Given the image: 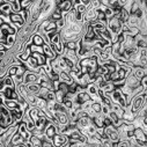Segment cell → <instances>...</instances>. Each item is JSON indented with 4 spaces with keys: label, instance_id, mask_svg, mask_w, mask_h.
<instances>
[{
    "label": "cell",
    "instance_id": "e575fe53",
    "mask_svg": "<svg viewBox=\"0 0 147 147\" xmlns=\"http://www.w3.org/2000/svg\"><path fill=\"white\" fill-rule=\"evenodd\" d=\"M92 27L94 28V30H98V31H102L104 29H107V22L104 21H100V20H96L94 22L90 23Z\"/></svg>",
    "mask_w": 147,
    "mask_h": 147
},
{
    "label": "cell",
    "instance_id": "91938a15",
    "mask_svg": "<svg viewBox=\"0 0 147 147\" xmlns=\"http://www.w3.org/2000/svg\"><path fill=\"white\" fill-rule=\"evenodd\" d=\"M90 1H92V0H81V3L85 4L86 6H89L90 5Z\"/></svg>",
    "mask_w": 147,
    "mask_h": 147
},
{
    "label": "cell",
    "instance_id": "c3c4849f",
    "mask_svg": "<svg viewBox=\"0 0 147 147\" xmlns=\"http://www.w3.org/2000/svg\"><path fill=\"white\" fill-rule=\"evenodd\" d=\"M30 49H31V52H40V53H43V55H44L43 45H35V44H31V45H30Z\"/></svg>",
    "mask_w": 147,
    "mask_h": 147
},
{
    "label": "cell",
    "instance_id": "f5cc1de1",
    "mask_svg": "<svg viewBox=\"0 0 147 147\" xmlns=\"http://www.w3.org/2000/svg\"><path fill=\"white\" fill-rule=\"evenodd\" d=\"M92 108L96 111V114H101V111H102V103H100V102H95V101H94Z\"/></svg>",
    "mask_w": 147,
    "mask_h": 147
},
{
    "label": "cell",
    "instance_id": "ac0fdd59",
    "mask_svg": "<svg viewBox=\"0 0 147 147\" xmlns=\"http://www.w3.org/2000/svg\"><path fill=\"white\" fill-rule=\"evenodd\" d=\"M19 132L22 134V137L26 139V141H27V140H30V138H31V136H32L31 131L27 127V124H26L24 122H21V123L19 124Z\"/></svg>",
    "mask_w": 147,
    "mask_h": 147
},
{
    "label": "cell",
    "instance_id": "4fadbf2b",
    "mask_svg": "<svg viewBox=\"0 0 147 147\" xmlns=\"http://www.w3.org/2000/svg\"><path fill=\"white\" fill-rule=\"evenodd\" d=\"M84 15H85V22L92 23V22H94V21L97 20V9L93 8V7L89 5V6L87 7L86 13H85ZM85 22H84V23H85Z\"/></svg>",
    "mask_w": 147,
    "mask_h": 147
},
{
    "label": "cell",
    "instance_id": "3957f363",
    "mask_svg": "<svg viewBox=\"0 0 147 147\" xmlns=\"http://www.w3.org/2000/svg\"><path fill=\"white\" fill-rule=\"evenodd\" d=\"M14 123L13 121V116L11 110L1 103V116H0V126H4V127H8L9 125H12Z\"/></svg>",
    "mask_w": 147,
    "mask_h": 147
},
{
    "label": "cell",
    "instance_id": "f6af8a7d",
    "mask_svg": "<svg viewBox=\"0 0 147 147\" xmlns=\"http://www.w3.org/2000/svg\"><path fill=\"white\" fill-rule=\"evenodd\" d=\"M108 72V68L105 65H98L97 67V71H96V76H105Z\"/></svg>",
    "mask_w": 147,
    "mask_h": 147
},
{
    "label": "cell",
    "instance_id": "ee69618b",
    "mask_svg": "<svg viewBox=\"0 0 147 147\" xmlns=\"http://www.w3.org/2000/svg\"><path fill=\"white\" fill-rule=\"evenodd\" d=\"M110 113H111V105H109V104L102 102V111H101V114H103L105 117H108Z\"/></svg>",
    "mask_w": 147,
    "mask_h": 147
},
{
    "label": "cell",
    "instance_id": "83f0119b",
    "mask_svg": "<svg viewBox=\"0 0 147 147\" xmlns=\"http://www.w3.org/2000/svg\"><path fill=\"white\" fill-rule=\"evenodd\" d=\"M104 121H105V116H104L103 114H97V115L93 118V123H94L97 127H104V126H105Z\"/></svg>",
    "mask_w": 147,
    "mask_h": 147
},
{
    "label": "cell",
    "instance_id": "f907efd6",
    "mask_svg": "<svg viewBox=\"0 0 147 147\" xmlns=\"http://www.w3.org/2000/svg\"><path fill=\"white\" fill-rule=\"evenodd\" d=\"M49 92H50V89H49V88H47V87H41V89H40V92H38V94H37V96H40V97H44V98H47V96H48V94H49Z\"/></svg>",
    "mask_w": 147,
    "mask_h": 147
},
{
    "label": "cell",
    "instance_id": "44dd1931",
    "mask_svg": "<svg viewBox=\"0 0 147 147\" xmlns=\"http://www.w3.org/2000/svg\"><path fill=\"white\" fill-rule=\"evenodd\" d=\"M136 116H137V115H136V114L132 111L131 107L125 108V110H124V114H123V119H124V122H125V123H132V122L134 121Z\"/></svg>",
    "mask_w": 147,
    "mask_h": 147
},
{
    "label": "cell",
    "instance_id": "8992f818",
    "mask_svg": "<svg viewBox=\"0 0 147 147\" xmlns=\"http://www.w3.org/2000/svg\"><path fill=\"white\" fill-rule=\"evenodd\" d=\"M104 136L105 137H109L113 141H115L116 142V146H117V142L121 140L119 132H118L117 127L114 124H110V125L104 126Z\"/></svg>",
    "mask_w": 147,
    "mask_h": 147
},
{
    "label": "cell",
    "instance_id": "8fae6325",
    "mask_svg": "<svg viewBox=\"0 0 147 147\" xmlns=\"http://www.w3.org/2000/svg\"><path fill=\"white\" fill-rule=\"evenodd\" d=\"M40 79H41V74L37 72L27 69L24 73V84H32V82L40 84Z\"/></svg>",
    "mask_w": 147,
    "mask_h": 147
},
{
    "label": "cell",
    "instance_id": "11a10c76",
    "mask_svg": "<svg viewBox=\"0 0 147 147\" xmlns=\"http://www.w3.org/2000/svg\"><path fill=\"white\" fill-rule=\"evenodd\" d=\"M101 5H102L101 0H92V1H90V6L93 8H95V9H98L101 7Z\"/></svg>",
    "mask_w": 147,
    "mask_h": 147
},
{
    "label": "cell",
    "instance_id": "60d3db41",
    "mask_svg": "<svg viewBox=\"0 0 147 147\" xmlns=\"http://www.w3.org/2000/svg\"><path fill=\"white\" fill-rule=\"evenodd\" d=\"M37 100H38V96L35 95V94H29L26 98V101L30 104V107H36V103H37Z\"/></svg>",
    "mask_w": 147,
    "mask_h": 147
},
{
    "label": "cell",
    "instance_id": "484cf974",
    "mask_svg": "<svg viewBox=\"0 0 147 147\" xmlns=\"http://www.w3.org/2000/svg\"><path fill=\"white\" fill-rule=\"evenodd\" d=\"M16 41H18V36L16 34H11V35H7L6 37V47L8 50H11L15 44H16Z\"/></svg>",
    "mask_w": 147,
    "mask_h": 147
},
{
    "label": "cell",
    "instance_id": "d590c367",
    "mask_svg": "<svg viewBox=\"0 0 147 147\" xmlns=\"http://www.w3.org/2000/svg\"><path fill=\"white\" fill-rule=\"evenodd\" d=\"M32 56H35V57H36V59H37V61H38V65H40V66H43V65L47 63L48 57H47L45 55H43V53H40V52H32Z\"/></svg>",
    "mask_w": 147,
    "mask_h": 147
},
{
    "label": "cell",
    "instance_id": "ba28073f",
    "mask_svg": "<svg viewBox=\"0 0 147 147\" xmlns=\"http://www.w3.org/2000/svg\"><path fill=\"white\" fill-rule=\"evenodd\" d=\"M133 136L137 140V146L147 147V136H146L145 131L142 130V127H136Z\"/></svg>",
    "mask_w": 147,
    "mask_h": 147
},
{
    "label": "cell",
    "instance_id": "4dcf8cb0",
    "mask_svg": "<svg viewBox=\"0 0 147 147\" xmlns=\"http://www.w3.org/2000/svg\"><path fill=\"white\" fill-rule=\"evenodd\" d=\"M0 12H1V14H5V15H11L12 13H14L12 4L6 3V4L0 5Z\"/></svg>",
    "mask_w": 147,
    "mask_h": 147
},
{
    "label": "cell",
    "instance_id": "6da1fadb",
    "mask_svg": "<svg viewBox=\"0 0 147 147\" xmlns=\"http://www.w3.org/2000/svg\"><path fill=\"white\" fill-rule=\"evenodd\" d=\"M18 131H19V124L18 123H13L12 125H9L3 134H0V147H8L12 137Z\"/></svg>",
    "mask_w": 147,
    "mask_h": 147
},
{
    "label": "cell",
    "instance_id": "816d5d0a",
    "mask_svg": "<svg viewBox=\"0 0 147 147\" xmlns=\"http://www.w3.org/2000/svg\"><path fill=\"white\" fill-rule=\"evenodd\" d=\"M56 23H57V28H58V30H59V31H60V30H63V29L66 27V20H65V18H63V19H60V20L56 21Z\"/></svg>",
    "mask_w": 147,
    "mask_h": 147
},
{
    "label": "cell",
    "instance_id": "f1b7e54d",
    "mask_svg": "<svg viewBox=\"0 0 147 147\" xmlns=\"http://www.w3.org/2000/svg\"><path fill=\"white\" fill-rule=\"evenodd\" d=\"M32 55V52H31V49H30V47L29 48H27L24 51H22V52H20V53H18L16 55V57L21 60V61H27L28 59H29V57Z\"/></svg>",
    "mask_w": 147,
    "mask_h": 147
},
{
    "label": "cell",
    "instance_id": "9f6ffc18",
    "mask_svg": "<svg viewBox=\"0 0 147 147\" xmlns=\"http://www.w3.org/2000/svg\"><path fill=\"white\" fill-rule=\"evenodd\" d=\"M47 100L48 101H57V98H56V90H50L48 96H47Z\"/></svg>",
    "mask_w": 147,
    "mask_h": 147
},
{
    "label": "cell",
    "instance_id": "680465c9",
    "mask_svg": "<svg viewBox=\"0 0 147 147\" xmlns=\"http://www.w3.org/2000/svg\"><path fill=\"white\" fill-rule=\"evenodd\" d=\"M126 3H127V0H118V4H119L122 7H124Z\"/></svg>",
    "mask_w": 147,
    "mask_h": 147
},
{
    "label": "cell",
    "instance_id": "603a6c76",
    "mask_svg": "<svg viewBox=\"0 0 147 147\" xmlns=\"http://www.w3.org/2000/svg\"><path fill=\"white\" fill-rule=\"evenodd\" d=\"M132 74L138 78L139 80H141L145 76H146V71H145V67L144 66H133L132 67Z\"/></svg>",
    "mask_w": 147,
    "mask_h": 147
},
{
    "label": "cell",
    "instance_id": "f35d334b",
    "mask_svg": "<svg viewBox=\"0 0 147 147\" xmlns=\"http://www.w3.org/2000/svg\"><path fill=\"white\" fill-rule=\"evenodd\" d=\"M116 15L119 16V19H121V21H122L123 23H126L127 20H129V18H130V13H129L126 9H124V8H122L121 12H119L118 14H116Z\"/></svg>",
    "mask_w": 147,
    "mask_h": 147
},
{
    "label": "cell",
    "instance_id": "7a4b0ae2",
    "mask_svg": "<svg viewBox=\"0 0 147 147\" xmlns=\"http://www.w3.org/2000/svg\"><path fill=\"white\" fill-rule=\"evenodd\" d=\"M107 28L111 32V35H121L123 32V22L121 21L118 15H115L107 21Z\"/></svg>",
    "mask_w": 147,
    "mask_h": 147
},
{
    "label": "cell",
    "instance_id": "cb8c5ba5",
    "mask_svg": "<svg viewBox=\"0 0 147 147\" xmlns=\"http://www.w3.org/2000/svg\"><path fill=\"white\" fill-rule=\"evenodd\" d=\"M65 20H66V26L77 22V9H76L74 7H73V8L66 14Z\"/></svg>",
    "mask_w": 147,
    "mask_h": 147
},
{
    "label": "cell",
    "instance_id": "d4e9b609",
    "mask_svg": "<svg viewBox=\"0 0 147 147\" xmlns=\"http://www.w3.org/2000/svg\"><path fill=\"white\" fill-rule=\"evenodd\" d=\"M59 80H60L61 82L67 84L68 86H71L73 82H76L74 80H73V79L71 78L69 73H68V72H66V71H61V72L59 73Z\"/></svg>",
    "mask_w": 147,
    "mask_h": 147
},
{
    "label": "cell",
    "instance_id": "8d00e7d4",
    "mask_svg": "<svg viewBox=\"0 0 147 147\" xmlns=\"http://www.w3.org/2000/svg\"><path fill=\"white\" fill-rule=\"evenodd\" d=\"M64 16H63V13H61V11L58 8V7H56V9L53 11V13L51 14V16L49 18L51 21H58V20H60V19H63Z\"/></svg>",
    "mask_w": 147,
    "mask_h": 147
},
{
    "label": "cell",
    "instance_id": "5bb4252c",
    "mask_svg": "<svg viewBox=\"0 0 147 147\" xmlns=\"http://www.w3.org/2000/svg\"><path fill=\"white\" fill-rule=\"evenodd\" d=\"M63 56H64L66 59L73 61L74 64H78L79 60H80V59H79V56H78V53H77V50H72V49L65 48V51H64Z\"/></svg>",
    "mask_w": 147,
    "mask_h": 147
},
{
    "label": "cell",
    "instance_id": "836d02e7",
    "mask_svg": "<svg viewBox=\"0 0 147 147\" xmlns=\"http://www.w3.org/2000/svg\"><path fill=\"white\" fill-rule=\"evenodd\" d=\"M31 40H32V44L35 45H43L45 42H44V38L42 37V35L40 32H36L31 36Z\"/></svg>",
    "mask_w": 147,
    "mask_h": 147
},
{
    "label": "cell",
    "instance_id": "db71d44e",
    "mask_svg": "<svg viewBox=\"0 0 147 147\" xmlns=\"http://www.w3.org/2000/svg\"><path fill=\"white\" fill-rule=\"evenodd\" d=\"M117 146L118 147H130L131 142H130V140H119L117 142Z\"/></svg>",
    "mask_w": 147,
    "mask_h": 147
},
{
    "label": "cell",
    "instance_id": "94428289",
    "mask_svg": "<svg viewBox=\"0 0 147 147\" xmlns=\"http://www.w3.org/2000/svg\"><path fill=\"white\" fill-rule=\"evenodd\" d=\"M142 130L145 131V133H146V136H147V124H144V125H142Z\"/></svg>",
    "mask_w": 147,
    "mask_h": 147
},
{
    "label": "cell",
    "instance_id": "9c48e42d",
    "mask_svg": "<svg viewBox=\"0 0 147 147\" xmlns=\"http://www.w3.org/2000/svg\"><path fill=\"white\" fill-rule=\"evenodd\" d=\"M55 116L57 118V122L59 124H64V125H68L69 124V116H68V111L64 109H58L55 111Z\"/></svg>",
    "mask_w": 147,
    "mask_h": 147
},
{
    "label": "cell",
    "instance_id": "ab89813d",
    "mask_svg": "<svg viewBox=\"0 0 147 147\" xmlns=\"http://www.w3.org/2000/svg\"><path fill=\"white\" fill-rule=\"evenodd\" d=\"M139 30H140V34L144 35V36H147V20L146 19H141L140 21V24H139Z\"/></svg>",
    "mask_w": 147,
    "mask_h": 147
},
{
    "label": "cell",
    "instance_id": "52a82bcc",
    "mask_svg": "<svg viewBox=\"0 0 147 147\" xmlns=\"http://www.w3.org/2000/svg\"><path fill=\"white\" fill-rule=\"evenodd\" d=\"M86 90H87V93L90 95V98H92L93 101L100 102V103L103 102V101H102V96L100 95V88H98L94 82L89 84V85L86 87Z\"/></svg>",
    "mask_w": 147,
    "mask_h": 147
},
{
    "label": "cell",
    "instance_id": "2e32d148",
    "mask_svg": "<svg viewBox=\"0 0 147 147\" xmlns=\"http://www.w3.org/2000/svg\"><path fill=\"white\" fill-rule=\"evenodd\" d=\"M93 124V118H90L89 116H84V117H80L78 121H77V127L81 131L86 127H88L89 125Z\"/></svg>",
    "mask_w": 147,
    "mask_h": 147
},
{
    "label": "cell",
    "instance_id": "f546056e",
    "mask_svg": "<svg viewBox=\"0 0 147 147\" xmlns=\"http://www.w3.org/2000/svg\"><path fill=\"white\" fill-rule=\"evenodd\" d=\"M81 132H82L85 136H87V137L94 136V134H96V133H97V126L93 123V124H92V125H89L88 127H86V129L81 130Z\"/></svg>",
    "mask_w": 147,
    "mask_h": 147
},
{
    "label": "cell",
    "instance_id": "7dc6e473",
    "mask_svg": "<svg viewBox=\"0 0 147 147\" xmlns=\"http://www.w3.org/2000/svg\"><path fill=\"white\" fill-rule=\"evenodd\" d=\"M65 96H66V94H65V93H64L61 89H58V90H56V98H57V102H59V103H63V101H64Z\"/></svg>",
    "mask_w": 147,
    "mask_h": 147
},
{
    "label": "cell",
    "instance_id": "7bdbcfd3",
    "mask_svg": "<svg viewBox=\"0 0 147 147\" xmlns=\"http://www.w3.org/2000/svg\"><path fill=\"white\" fill-rule=\"evenodd\" d=\"M36 107H37L38 109H41V110L45 109V108L48 107V100L44 98V97H40V96H38L37 103H36Z\"/></svg>",
    "mask_w": 147,
    "mask_h": 147
},
{
    "label": "cell",
    "instance_id": "bcb514c9",
    "mask_svg": "<svg viewBox=\"0 0 147 147\" xmlns=\"http://www.w3.org/2000/svg\"><path fill=\"white\" fill-rule=\"evenodd\" d=\"M12 78H13V80H14L16 86L22 84V82H24V74H15V76H12Z\"/></svg>",
    "mask_w": 147,
    "mask_h": 147
},
{
    "label": "cell",
    "instance_id": "ffe728a7",
    "mask_svg": "<svg viewBox=\"0 0 147 147\" xmlns=\"http://www.w3.org/2000/svg\"><path fill=\"white\" fill-rule=\"evenodd\" d=\"M125 84L127 85V86H130L131 88H137V87H139L140 85H141V80H139L138 78H136L132 73L129 76V77H126V80H125Z\"/></svg>",
    "mask_w": 147,
    "mask_h": 147
},
{
    "label": "cell",
    "instance_id": "681fc988",
    "mask_svg": "<svg viewBox=\"0 0 147 147\" xmlns=\"http://www.w3.org/2000/svg\"><path fill=\"white\" fill-rule=\"evenodd\" d=\"M78 47V41H69L65 43V48L67 49H72V50H77Z\"/></svg>",
    "mask_w": 147,
    "mask_h": 147
},
{
    "label": "cell",
    "instance_id": "277c9868",
    "mask_svg": "<svg viewBox=\"0 0 147 147\" xmlns=\"http://www.w3.org/2000/svg\"><path fill=\"white\" fill-rule=\"evenodd\" d=\"M110 97H111L114 103H117L119 105H122L123 108H127V103H126V96L123 94V92L121 90L119 87H116L115 90H113L110 93Z\"/></svg>",
    "mask_w": 147,
    "mask_h": 147
},
{
    "label": "cell",
    "instance_id": "d6986e66",
    "mask_svg": "<svg viewBox=\"0 0 147 147\" xmlns=\"http://www.w3.org/2000/svg\"><path fill=\"white\" fill-rule=\"evenodd\" d=\"M89 100H92L90 98V95L87 93V90L85 88V89H82V90H80V92L77 93V96H76V101L74 102H79L80 104H82V103H85L86 101H89Z\"/></svg>",
    "mask_w": 147,
    "mask_h": 147
},
{
    "label": "cell",
    "instance_id": "30bf717a",
    "mask_svg": "<svg viewBox=\"0 0 147 147\" xmlns=\"http://www.w3.org/2000/svg\"><path fill=\"white\" fill-rule=\"evenodd\" d=\"M53 144L57 147H61V146H69V138L68 136H66L65 133H57L53 138Z\"/></svg>",
    "mask_w": 147,
    "mask_h": 147
},
{
    "label": "cell",
    "instance_id": "7402d4cb",
    "mask_svg": "<svg viewBox=\"0 0 147 147\" xmlns=\"http://www.w3.org/2000/svg\"><path fill=\"white\" fill-rule=\"evenodd\" d=\"M5 87H11V88H16V85L12 78V76H6L4 78H1V88L0 89H3Z\"/></svg>",
    "mask_w": 147,
    "mask_h": 147
},
{
    "label": "cell",
    "instance_id": "b9f144b4",
    "mask_svg": "<svg viewBox=\"0 0 147 147\" xmlns=\"http://www.w3.org/2000/svg\"><path fill=\"white\" fill-rule=\"evenodd\" d=\"M101 141H102V146H107V147H113V146H116V142H115V141H113V140L110 139L109 137H105V136H103V137H102Z\"/></svg>",
    "mask_w": 147,
    "mask_h": 147
},
{
    "label": "cell",
    "instance_id": "6f0895ef",
    "mask_svg": "<svg viewBox=\"0 0 147 147\" xmlns=\"http://www.w3.org/2000/svg\"><path fill=\"white\" fill-rule=\"evenodd\" d=\"M141 86H142L145 89L147 88V74H146V76H145V77L141 79Z\"/></svg>",
    "mask_w": 147,
    "mask_h": 147
},
{
    "label": "cell",
    "instance_id": "7c38bea8",
    "mask_svg": "<svg viewBox=\"0 0 147 147\" xmlns=\"http://www.w3.org/2000/svg\"><path fill=\"white\" fill-rule=\"evenodd\" d=\"M24 142L26 139L22 137V134L18 131L11 139V142L8 145V147H24Z\"/></svg>",
    "mask_w": 147,
    "mask_h": 147
},
{
    "label": "cell",
    "instance_id": "1f68e13d",
    "mask_svg": "<svg viewBox=\"0 0 147 147\" xmlns=\"http://www.w3.org/2000/svg\"><path fill=\"white\" fill-rule=\"evenodd\" d=\"M140 21H141V19L138 18L136 14H130V18L127 20V24L130 27H139Z\"/></svg>",
    "mask_w": 147,
    "mask_h": 147
},
{
    "label": "cell",
    "instance_id": "e0dca14e",
    "mask_svg": "<svg viewBox=\"0 0 147 147\" xmlns=\"http://www.w3.org/2000/svg\"><path fill=\"white\" fill-rule=\"evenodd\" d=\"M60 11H61V13H63V16L65 18L66 16V14L73 8V3L72 1H69V0H63V1L57 6Z\"/></svg>",
    "mask_w": 147,
    "mask_h": 147
},
{
    "label": "cell",
    "instance_id": "d6a6232c",
    "mask_svg": "<svg viewBox=\"0 0 147 147\" xmlns=\"http://www.w3.org/2000/svg\"><path fill=\"white\" fill-rule=\"evenodd\" d=\"M27 87H28V90H29L30 94L37 95L42 86L40 84H37V82H32V84H27Z\"/></svg>",
    "mask_w": 147,
    "mask_h": 147
},
{
    "label": "cell",
    "instance_id": "5b68a950",
    "mask_svg": "<svg viewBox=\"0 0 147 147\" xmlns=\"http://www.w3.org/2000/svg\"><path fill=\"white\" fill-rule=\"evenodd\" d=\"M145 97H146V95H145L144 90H142L141 93L137 94L136 96H133L132 102H131V109H132V111H133L136 115L139 113V110L142 108L144 102H145Z\"/></svg>",
    "mask_w": 147,
    "mask_h": 147
},
{
    "label": "cell",
    "instance_id": "74e56055",
    "mask_svg": "<svg viewBox=\"0 0 147 147\" xmlns=\"http://www.w3.org/2000/svg\"><path fill=\"white\" fill-rule=\"evenodd\" d=\"M30 141L32 142L34 147H42L43 146V140L36 134H32L31 138H30Z\"/></svg>",
    "mask_w": 147,
    "mask_h": 147
},
{
    "label": "cell",
    "instance_id": "4316f807",
    "mask_svg": "<svg viewBox=\"0 0 147 147\" xmlns=\"http://www.w3.org/2000/svg\"><path fill=\"white\" fill-rule=\"evenodd\" d=\"M16 90H18V93L26 100L27 98V96L30 94L29 93V90H28V87H27V84H24V82H22V84H20V85H18L16 86Z\"/></svg>",
    "mask_w": 147,
    "mask_h": 147
},
{
    "label": "cell",
    "instance_id": "9a60e30c",
    "mask_svg": "<svg viewBox=\"0 0 147 147\" xmlns=\"http://www.w3.org/2000/svg\"><path fill=\"white\" fill-rule=\"evenodd\" d=\"M44 133H45L49 138L52 139V138L58 133V126H57V124L53 123V122H49V123L47 124L45 129H44Z\"/></svg>",
    "mask_w": 147,
    "mask_h": 147
}]
</instances>
